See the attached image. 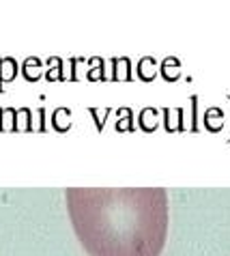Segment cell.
Listing matches in <instances>:
<instances>
[{"mask_svg": "<svg viewBox=\"0 0 230 256\" xmlns=\"http://www.w3.org/2000/svg\"><path fill=\"white\" fill-rule=\"evenodd\" d=\"M67 211L90 256H160L168 234V196L162 188H71Z\"/></svg>", "mask_w": 230, "mask_h": 256, "instance_id": "1", "label": "cell"}]
</instances>
